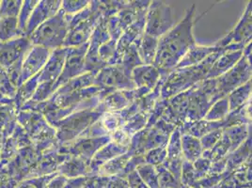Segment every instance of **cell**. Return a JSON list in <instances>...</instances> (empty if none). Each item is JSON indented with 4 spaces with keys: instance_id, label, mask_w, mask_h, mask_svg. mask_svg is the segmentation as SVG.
I'll return each mask as SVG.
<instances>
[{
    "instance_id": "6da1fadb",
    "label": "cell",
    "mask_w": 252,
    "mask_h": 188,
    "mask_svg": "<svg viewBox=\"0 0 252 188\" xmlns=\"http://www.w3.org/2000/svg\"><path fill=\"white\" fill-rule=\"evenodd\" d=\"M195 14L196 5L193 4L187 10L185 17L158 40L154 65L159 72H172L190 48L197 44L193 34Z\"/></svg>"
},
{
    "instance_id": "7a4b0ae2",
    "label": "cell",
    "mask_w": 252,
    "mask_h": 188,
    "mask_svg": "<svg viewBox=\"0 0 252 188\" xmlns=\"http://www.w3.org/2000/svg\"><path fill=\"white\" fill-rule=\"evenodd\" d=\"M245 47L238 44H232L223 48H220L217 52L208 57L204 62L182 69H174L168 74L167 79L161 89V99L168 100L171 97L186 92L195 85L205 80L214 63L222 54L228 51L243 50Z\"/></svg>"
},
{
    "instance_id": "3957f363",
    "label": "cell",
    "mask_w": 252,
    "mask_h": 188,
    "mask_svg": "<svg viewBox=\"0 0 252 188\" xmlns=\"http://www.w3.org/2000/svg\"><path fill=\"white\" fill-rule=\"evenodd\" d=\"M73 16L67 15L61 9L50 19L42 23L30 36L32 45L42 46L50 51L63 48L70 29Z\"/></svg>"
},
{
    "instance_id": "277c9868",
    "label": "cell",
    "mask_w": 252,
    "mask_h": 188,
    "mask_svg": "<svg viewBox=\"0 0 252 188\" xmlns=\"http://www.w3.org/2000/svg\"><path fill=\"white\" fill-rule=\"evenodd\" d=\"M104 112V109L99 104L94 108L75 112L55 123L52 126L56 129V137L59 144H66L79 137L90 126L99 120Z\"/></svg>"
},
{
    "instance_id": "5b68a950",
    "label": "cell",
    "mask_w": 252,
    "mask_h": 188,
    "mask_svg": "<svg viewBox=\"0 0 252 188\" xmlns=\"http://www.w3.org/2000/svg\"><path fill=\"white\" fill-rule=\"evenodd\" d=\"M101 17L98 1H90V5L86 9L72 17L63 47H78L89 42L95 26Z\"/></svg>"
},
{
    "instance_id": "8992f818",
    "label": "cell",
    "mask_w": 252,
    "mask_h": 188,
    "mask_svg": "<svg viewBox=\"0 0 252 188\" xmlns=\"http://www.w3.org/2000/svg\"><path fill=\"white\" fill-rule=\"evenodd\" d=\"M32 46V42L28 36L0 42V67L8 73L11 83L16 89L19 88L22 63Z\"/></svg>"
},
{
    "instance_id": "52a82bcc",
    "label": "cell",
    "mask_w": 252,
    "mask_h": 188,
    "mask_svg": "<svg viewBox=\"0 0 252 188\" xmlns=\"http://www.w3.org/2000/svg\"><path fill=\"white\" fill-rule=\"evenodd\" d=\"M173 9L163 1H151L145 19V34L160 39L175 26Z\"/></svg>"
},
{
    "instance_id": "ba28073f",
    "label": "cell",
    "mask_w": 252,
    "mask_h": 188,
    "mask_svg": "<svg viewBox=\"0 0 252 188\" xmlns=\"http://www.w3.org/2000/svg\"><path fill=\"white\" fill-rule=\"evenodd\" d=\"M132 72L121 64L106 65L96 73L94 86L106 92L132 91L136 86L132 80Z\"/></svg>"
},
{
    "instance_id": "9c48e42d",
    "label": "cell",
    "mask_w": 252,
    "mask_h": 188,
    "mask_svg": "<svg viewBox=\"0 0 252 188\" xmlns=\"http://www.w3.org/2000/svg\"><path fill=\"white\" fill-rule=\"evenodd\" d=\"M252 76V63L242 55L240 61L231 70L216 78L221 97H227L231 92L251 81Z\"/></svg>"
},
{
    "instance_id": "30bf717a",
    "label": "cell",
    "mask_w": 252,
    "mask_h": 188,
    "mask_svg": "<svg viewBox=\"0 0 252 188\" xmlns=\"http://www.w3.org/2000/svg\"><path fill=\"white\" fill-rule=\"evenodd\" d=\"M169 136L157 126L145 127L132 136L128 152L131 156H144L152 149L167 146Z\"/></svg>"
},
{
    "instance_id": "8fae6325",
    "label": "cell",
    "mask_w": 252,
    "mask_h": 188,
    "mask_svg": "<svg viewBox=\"0 0 252 188\" xmlns=\"http://www.w3.org/2000/svg\"><path fill=\"white\" fill-rule=\"evenodd\" d=\"M110 141L109 136L99 137H77L73 141L60 145L59 153L78 157L90 163L95 154Z\"/></svg>"
},
{
    "instance_id": "7c38bea8",
    "label": "cell",
    "mask_w": 252,
    "mask_h": 188,
    "mask_svg": "<svg viewBox=\"0 0 252 188\" xmlns=\"http://www.w3.org/2000/svg\"><path fill=\"white\" fill-rule=\"evenodd\" d=\"M88 47H89V42L78 47L67 48L63 72L61 73L56 84L54 85L55 92L64 84L86 73L85 72V56L88 50Z\"/></svg>"
},
{
    "instance_id": "4fadbf2b",
    "label": "cell",
    "mask_w": 252,
    "mask_h": 188,
    "mask_svg": "<svg viewBox=\"0 0 252 188\" xmlns=\"http://www.w3.org/2000/svg\"><path fill=\"white\" fill-rule=\"evenodd\" d=\"M66 53L67 48L65 47L52 51L48 61L43 66L42 71L39 73L38 88L46 94H50L51 96L55 93L54 85L63 72Z\"/></svg>"
},
{
    "instance_id": "5bb4252c",
    "label": "cell",
    "mask_w": 252,
    "mask_h": 188,
    "mask_svg": "<svg viewBox=\"0 0 252 188\" xmlns=\"http://www.w3.org/2000/svg\"><path fill=\"white\" fill-rule=\"evenodd\" d=\"M252 2L250 1L242 14L241 18L228 35L216 43L220 48L232 44L246 46L252 42Z\"/></svg>"
},
{
    "instance_id": "9a60e30c",
    "label": "cell",
    "mask_w": 252,
    "mask_h": 188,
    "mask_svg": "<svg viewBox=\"0 0 252 188\" xmlns=\"http://www.w3.org/2000/svg\"><path fill=\"white\" fill-rule=\"evenodd\" d=\"M52 51L43 48L42 46L32 45V48L27 53L22 63L21 73L19 87L34 75L42 71L43 66L48 61Z\"/></svg>"
},
{
    "instance_id": "2e32d148",
    "label": "cell",
    "mask_w": 252,
    "mask_h": 188,
    "mask_svg": "<svg viewBox=\"0 0 252 188\" xmlns=\"http://www.w3.org/2000/svg\"><path fill=\"white\" fill-rule=\"evenodd\" d=\"M63 1H38L27 23L25 36H30L42 23L50 19L62 9Z\"/></svg>"
},
{
    "instance_id": "e0dca14e",
    "label": "cell",
    "mask_w": 252,
    "mask_h": 188,
    "mask_svg": "<svg viewBox=\"0 0 252 188\" xmlns=\"http://www.w3.org/2000/svg\"><path fill=\"white\" fill-rule=\"evenodd\" d=\"M181 136L182 134L180 129L176 128L169 136L168 145H167V158H166V161L162 164L178 179L181 177L182 165L185 160L183 156V151H182Z\"/></svg>"
},
{
    "instance_id": "ac0fdd59",
    "label": "cell",
    "mask_w": 252,
    "mask_h": 188,
    "mask_svg": "<svg viewBox=\"0 0 252 188\" xmlns=\"http://www.w3.org/2000/svg\"><path fill=\"white\" fill-rule=\"evenodd\" d=\"M252 188V158L231 172L226 171L216 188Z\"/></svg>"
},
{
    "instance_id": "d6986e66",
    "label": "cell",
    "mask_w": 252,
    "mask_h": 188,
    "mask_svg": "<svg viewBox=\"0 0 252 188\" xmlns=\"http://www.w3.org/2000/svg\"><path fill=\"white\" fill-rule=\"evenodd\" d=\"M132 80L136 89L151 93L158 85L161 74L155 65H139L132 70Z\"/></svg>"
},
{
    "instance_id": "ffe728a7",
    "label": "cell",
    "mask_w": 252,
    "mask_h": 188,
    "mask_svg": "<svg viewBox=\"0 0 252 188\" xmlns=\"http://www.w3.org/2000/svg\"><path fill=\"white\" fill-rule=\"evenodd\" d=\"M128 148L118 145L112 141H109L105 146L102 147L96 154L91 162L89 163V167L91 171V175L98 174L100 167H102L106 162L112 160L113 158L120 157L127 153Z\"/></svg>"
},
{
    "instance_id": "44dd1931",
    "label": "cell",
    "mask_w": 252,
    "mask_h": 188,
    "mask_svg": "<svg viewBox=\"0 0 252 188\" xmlns=\"http://www.w3.org/2000/svg\"><path fill=\"white\" fill-rule=\"evenodd\" d=\"M220 50V47L216 44L211 46H204L195 44L192 48H190L189 52L185 55V57L181 60L175 69H182L190 66H195L204 62L208 57L214 53Z\"/></svg>"
},
{
    "instance_id": "7402d4cb",
    "label": "cell",
    "mask_w": 252,
    "mask_h": 188,
    "mask_svg": "<svg viewBox=\"0 0 252 188\" xmlns=\"http://www.w3.org/2000/svg\"><path fill=\"white\" fill-rule=\"evenodd\" d=\"M58 172L67 179L91 175L89 163L78 157L68 156L58 168Z\"/></svg>"
},
{
    "instance_id": "603a6c76",
    "label": "cell",
    "mask_w": 252,
    "mask_h": 188,
    "mask_svg": "<svg viewBox=\"0 0 252 188\" xmlns=\"http://www.w3.org/2000/svg\"><path fill=\"white\" fill-rule=\"evenodd\" d=\"M243 50L238 51H228L222 54L220 57L214 63L210 71L207 74L206 79H215L223 73H227L229 70L240 61Z\"/></svg>"
},
{
    "instance_id": "cb8c5ba5",
    "label": "cell",
    "mask_w": 252,
    "mask_h": 188,
    "mask_svg": "<svg viewBox=\"0 0 252 188\" xmlns=\"http://www.w3.org/2000/svg\"><path fill=\"white\" fill-rule=\"evenodd\" d=\"M158 40L144 33L137 42V52L142 64L154 65L158 53Z\"/></svg>"
},
{
    "instance_id": "d4e9b609",
    "label": "cell",
    "mask_w": 252,
    "mask_h": 188,
    "mask_svg": "<svg viewBox=\"0 0 252 188\" xmlns=\"http://www.w3.org/2000/svg\"><path fill=\"white\" fill-rule=\"evenodd\" d=\"M252 158V136H250L241 146L231 152L227 157V172L241 167Z\"/></svg>"
},
{
    "instance_id": "484cf974",
    "label": "cell",
    "mask_w": 252,
    "mask_h": 188,
    "mask_svg": "<svg viewBox=\"0 0 252 188\" xmlns=\"http://www.w3.org/2000/svg\"><path fill=\"white\" fill-rule=\"evenodd\" d=\"M131 104L126 91H116L107 94L101 101L100 105L105 112H120Z\"/></svg>"
},
{
    "instance_id": "4316f807",
    "label": "cell",
    "mask_w": 252,
    "mask_h": 188,
    "mask_svg": "<svg viewBox=\"0 0 252 188\" xmlns=\"http://www.w3.org/2000/svg\"><path fill=\"white\" fill-rule=\"evenodd\" d=\"M252 81H249L227 95L230 111H235L252 102Z\"/></svg>"
},
{
    "instance_id": "83f0119b",
    "label": "cell",
    "mask_w": 252,
    "mask_h": 188,
    "mask_svg": "<svg viewBox=\"0 0 252 188\" xmlns=\"http://www.w3.org/2000/svg\"><path fill=\"white\" fill-rule=\"evenodd\" d=\"M181 144L185 160L193 163L202 156L203 150L200 144V138L188 134H182Z\"/></svg>"
},
{
    "instance_id": "f1b7e54d",
    "label": "cell",
    "mask_w": 252,
    "mask_h": 188,
    "mask_svg": "<svg viewBox=\"0 0 252 188\" xmlns=\"http://www.w3.org/2000/svg\"><path fill=\"white\" fill-rule=\"evenodd\" d=\"M223 135L229 139L231 152H233L252 136V125H241L225 128L223 130Z\"/></svg>"
},
{
    "instance_id": "f546056e",
    "label": "cell",
    "mask_w": 252,
    "mask_h": 188,
    "mask_svg": "<svg viewBox=\"0 0 252 188\" xmlns=\"http://www.w3.org/2000/svg\"><path fill=\"white\" fill-rule=\"evenodd\" d=\"M131 157H132L131 154L127 151V153L126 154L113 158L112 160L106 162L102 167H100L98 174L106 176V177H111V176H116V175L122 176Z\"/></svg>"
},
{
    "instance_id": "4dcf8cb0",
    "label": "cell",
    "mask_w": 252,
    "mask_h": 188,
    "mask_svg": "<svg viewBox=\"0 0 252 188\" xmlns=\"http://www.w3.org/2000/svg\"><path fill=\"white\" fill-rule=\"evenodd\" d=\"M24 36L22 33L17 17L0 18V42H6Z\"/></svg>"
},
{
    "instance_id": "1f68e13d",
    "label": "cell",
    "mask_w": 252,
    "mask_h": 188,
    "mask_svg": "<svg viewBox=\"0 0 252 188\" xmlns=\"http://www.w3.org/2000/svg\"><path fill=\"white\" fill-rule=\"evenodd\" d=\"M95 73H85L84 74L77 76L74 79L70 80L69 82L64 84L62 87H60L55 94H68L73 93L76 91H80L86 88L94 86V82Z\"/></svg>"
},
{
    "instance_id": "d6a6232c",
    "label": "cell",
    "mask_w": 252,
    "mask_h": 188,
    "mask_svg": "<svg viewBox=\"0 0 252 188\" xmlns=\"http://www.w3.org/2000/svg\"><path fill=\"white\" fill-rule=\"evenodd\" d=\"M231 153V143L227 136L222 135L220 141L208 151H204L201 157L208 159L211 163H215L228 157Z\"/></svg>"
},
{
    "instance_id": "836d02e7",
    "label": "cell",
    "mask_w": 252,
    "mask_h": 188,
    "mask_svg": "<svg viewBox=\"0 0 252 188\" xmlns=\"http://www.w3.org/2000/svg\"><path fill=\"white\" fill-rule=\"evenodd\" d=\"M230 105L227 97H223L211 105L203 120L207 122H221L230 113Z\"/></svg>"
},
{
    "instance_id": "e575fe53",
    "label": "cell",
    "mask_w": 252,
    "mask_h": 188,
    "mask_svg": "<svg viewBox=\"0 0 252 188\" xmlns=\"http://www.w3.org/2000/svg\"><path fill=\"white\" fill-rule=\"evenodd\" d=\"M98 123L100 124V125L102 126V128L104 129L107 136L116 130L123 128L126 124L125 120L123 119L120 112H110V111L104 112L99 118Z\"/></svg>"
},
{
    "instance_id": "d590c367",
    "label": "cell",
    "mask_w": 252,
    "mask_h": 188,
    "mask_svg": "<svg viewBox=\"0 0 252 188\" xmlns=\"http://www.w3.org/2000/svg\"><path fill=\"white\" fill-rule=\"evenodd\" d=\"M136 171L148 188H159L158 174L156 167L143 163L137 167Z\"/></svg>"
},
{
    "instance_id": "8d00e7d4",
    "label": "cell",
    "mask_w": 252,
    "mask_h": 188,
    "mask_svg": "<svg viewBox=\"0 0 252 188\" xmlns=\"http://www.w3.org/2000/svg\"><path fill=\"white\" fill-rule=\"evenodd\" d=\"M158 174L159 188H183L180 179L175 177L167 167L163 165L156 167Z\"/></svg>"
},
{
    "instance_id": "74e56055",
    "label": "cell",
    "mask_w": 252,
    "mask_h": 188,
    "mask_svg": "<svg viewBox=\"0 0 252 188\" xmlns=\"http://www.w3.org/2000/svg\"><path fill=\"white\" fill-rule=\"evenodd\" d=\"M149 121V114L144 113V112H139L137 115L132 117L129 119L127 122H126L125 126L123 127L126 132L132 136L135 135L140 130L144 129L148 125Z\"/></svg>"
},
{
    "instance_id": "f35d334b",
    "label": "cell",
    "mask_w": 252,
    "mask_h": 188,
    "mask_svg": "<svg viewBox=\"0 0 252 188\" xmlns=\"http://www.w3.org/2000/svg\"><path fill=\"white\" fill-rule=\"evenodd\" d=\"M180 180H181L183 188H192L199 181L196 170L191 162L184 160L182 165Z\"/></svg>"
},
{
    "instance_id": "ab89813d",
    "label": "cell",
    "mask_w": 252,
    "mask_h": 188,
    "mask_svg": "<svg viewBox=\"0 0 252 188\" xmlns=\"http://www.w3.org/2000/svg\"><path fill=\"white\" fill-rule=\"evenodd\" d=\"M137 42L132 44L127 50H126L125 54L123 55L120 63L122 66H124L126 69L129 70L132 72V70L134 68H136L139 65H142V63L140 61V58L138 56V52H137Z\"/></svg>"
},
{
    "instance_id": "60d3db41",
    "label": "cell",
    "mask_w": 252,
    "mask_h": 188,
    "mask_svg": "<svg viewBox=\"0 0 252 188\" xmlns=\"http://www.w3.org/2000/svg\"><path fill=\"white\" fill-rule=\"evenodd\" d=\"M167 158V146L158 147L148 151L144 155L145 163L152 165L154 167H158L162 165Z\"/></svg>"
},
{
    "instance_id": "b9f144b4",
    "label": "cell",
    "mask_w": 252,
    "mask_h": 188,
    "mask_svg": "<svg viewBox=\"0 0 252 188\" xmlns=\"http://www.w3.org/2000/svg\"><path fill=\"white\" fill-rule=\"evenodd\" d=\"M90 5V1L88 0H65L62 2V10H63L67 15L74 16L76 13L83 11L88 6Z\"/></svg>"
},
{
    "instance_id": "7bdbcfd3",
    "label": "cell",
    "mask_w": 252,
    "mask_h": 188,
    "mask_svg": "<svg viewBox=\"0 0 252 188\" xmlns=\"http://www.w3.org/2000/svg\"><path fill=\"white\" fill-rule=\"evenodd\" d=\"M117 42L118 41L110 39L108 42L104 43L98 50L99 58L105 65H109L115 56Z\"/></svg>"
},
{
    "instance_id": "ee69618b",
    "label": "cell",
    "mask_w": 252,
    "mask_h": 188,
    "mask_svg": "<svg viewBox=\"0 0 252 188\" xmlns=\"http://www.w3.org/2000/svg\"><path fill=\"white\" fill-rule=\"evenodd\" d=\"M22 1H2L0 2L1 17H18L21 11Z\"/></svg>"
},
{
    "instance_id": "f6af8a7d",
    "label": "cell",
    "mask_w": 252,
    "mask_h": 188,
    "mask_svg": "<svg viewBox=\"0 0 252 188\" xmlns=\"http://www.w3.org/2000/svg\"><path fill=\"white\" fill-rule=\"evenodd\" d=\"M222 135H223V130L219 129V130L212 131L210 133L201 136L200 141L203 152L208 151L215 146L220 141V139L222 137Z\"/></svg>"
},
{
    "instance_id": "bcb514c9",
    "label": "cell",
    "mask_w": 252,
    "mask_h": 188,
    "mask_svg": "<svg viewBox=\"0 0 252 188\" xmlns=\"http://www.w3.org/2000/svg\"><path fill=\"white\" fill-rule=\"evenodd\" d=\"M108 136L110 137V141L114 142L118 145L129 148L132 136H130L124 128H120L116 130L114 132L110 133Z\"/></svg>"
},
{
    "instance_id": "7dc6e473",
    "label": "cell",
    "mask_w": 252,
    "mask_h": 188,
    "mask_svg": "<svg viewBox=\"0 0 252 188\" xmlns=\"http://www.w3.org/2000/svg\"><path fill=\"white\" fill-rule=\"evenodd\" d=\"M107 28H108V32L110 35V39L118 41L120 37L123 34V29L120 25V22L118 20L117 15H113L107 18Z\"/></svg>"
},
{
    "instance_id": "c3c4849f",
    "label": "cell",
    "mask_w": 252,
    "mask_h": 188,
    "mask_svg": "<svg viewBox=\"0 0 252 188\" xmlns=\"http://www.w3.org/2000/svg\"><path fill=\"white\" fill-rule=\"evenodd\" d=\"M192 164H193V167L196 170V173L198 175L199 180L204 177V176H206L209 173L211 166H212V163L210 161L202 157H200L199 159H197Z\"/></svg>"
},
{
    "instance_id": "681fc988",
    "label": "cell",
    "mask_w": 252,
    "mask_h": 188,
    "mask_svg": "<svg viewBox=\"0 0 252 188\" xmlns=\"http://www.w3.org/2000/svg\"><path fill=\"white\" fill-rule=\"evenodd\" d=\"M109 177L100 174L87 176L84 188H105Z\"/></svg>"
},
{
    "instance_id": "f907efd6",
    "label": "cell",
    "mask_w": 252,
    "mask_h": 188,
    "mask_svg": "<svg viewBox=\"0 0 252 188\" xmlns=\"http://www.w3.org/2000/svg\"><path fill=\"white\" fill-rule=\"evenodd\" d=\"M126 180L128 183L129 188H149L145 183L138 176L136 170L130 172L126 175Z\"/></svg>"
},
{
    "instance_id": "816d5d0a",
    "label": "cell",
    "mask_w": 252,
    "mask_h": 188,
    "mask_svg": "<svg viewBox=\"0 0 252 188\" xmlns=\"http://www.w3.org/2000/svg\"><path fill=\"white\" fill-rule=\"evenodd\" d=\"M105 188H129V186L126 177L116 175L109 177Z\"/></svg>"
},
{
    "instance_id": "f5cc1de1",
    "label": "cell",
    "mask_w": 252,
    "mask_h": 188,
    "mask_svg": "<svg viewBox=\"0 0 252 188\" xmlns=\"http://www.w3.org/2000/svg\"><path fill=\"white\" fill-rule=\"evenodd\" d=\"M66 182H67V178L64 177L63 175H61L59 172H57L48 181V183L45 185V187L43 188H64Z\"/></svg>"
},
{
    "instance_id": "db71d44e",
    "label": "cell",
    "mask_w": 252,
    "mask_h": 188,
    "mask_svg": "<svg viewBox=\"0 0 252 188\" xmlns=\"http://www.w3.org/2000/svg\"><path fill=\"white\" fill-rule=\"evenodd\" d=\"M87 176L67 179L64 188H84Z\"/></svg>"
},
{
    "instance_id": "11a10c76",
    "label": "cell",
    "mask_w": 252,
    "mask_h": 188,
    "mask_svg": "<svg viewBox=\"0 0 252 188\" xmlns=\"http://www.w3.org/2000/svg\"><path fill=\"white\" fill-rule=\"evenodd\" d=\"M252 42H250L249 44H247V45L245 46V48L243 49L242 53H243V56H244V57H245V58H246V59H247V60H248V61L252 64Z\"/></svg>"
},
{
    "instance_id": "9f6ffc18",
    "label": "cell",
    "mask_w": 252,
    "mask_h": 188,
    "mask_svg": "<svg viewBox=\"0 0 252 188\" xmlns=\"http://www.w3.org/2000/svg\"></svg>"
},
{
    "instance_id": "6f0895ef",
    "label": "cell",
    "mask_w": 252,
    "mask_h": 188,
    "mask_svg": "<svg viewBox=\"0 0 252 188\" xmlns=\"http://www.w3.org/2000/svg\"></svg>"
}]
</instances>
